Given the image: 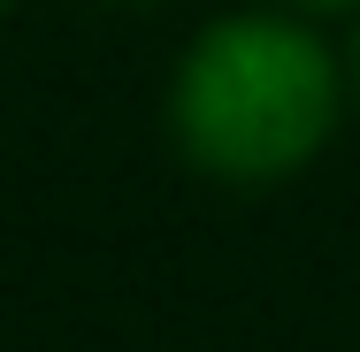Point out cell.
I'll use <instances>...</instances> for the list:
<instances>
[{"label":"cell","mask_w":360,"mask_h":352,"mask_svg":"<svg viewBox=\"0 0 360 352\" xmlns=\"http://www.w3.org/2000/svg\"><path fill=\"white\" fill-rule=\"evenodd\" d=\"M299 8H360V0H299Z\"/></svg>","instance_id":"7a4b0ae2"},{"label":"cell","mask_w":360,"mask_h":352,"mask_svg":"<svg viewBox=\"0 0 360 352\" xmlns=\"http://www.w3.org/2000/svg\"><path fill=\"white\" fill-rule=\"evenodd\" d=\"M330 123H338V70L299 23L230 15L184 54L176 138L200 169L230 184H276L307 169Z\"/></svg>","instance_id":"6da1fadb"},{"label":"cell","mask_w":360,"mask_h":352,"mask_svg":"<svg viewBox=\"0 0 360 352\" xmlns=\"http://www.w3.org/2000/svg\"><path fill=\"white\" fill-rule=\"evenodd\" d=\"M0 8H8V0H0Z\"/></svg>","instance_id":"277c9868"},{"label":"cell","mask_w":360,"mask_h":352,"mask_svg":"<svg viewBox=\"0 0 360 352\" xmlns=\"http://www.w3.org/2000/svg\"><path fill=\"white\" fill-rule=\"evenodd\" d=\"M353 77H360V46H353Z\"/></svg>","instance_id":"3957f363"}]
</instances>
